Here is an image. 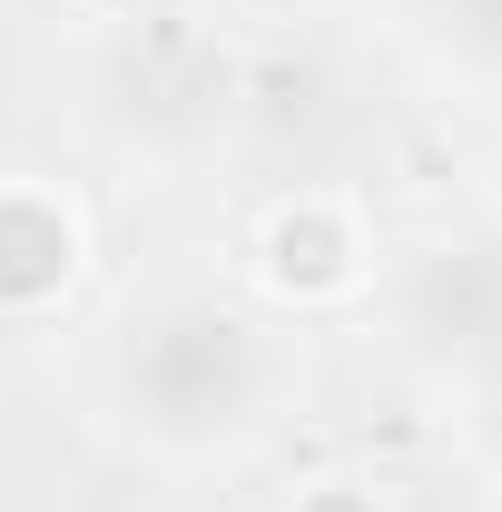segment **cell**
I'll return each mask as SVG.
<instances>
[{
    "label": "cell",
    "instance_id": "cell-1",
    "mask_svg": "<svg viewBox=\"0 0 502 512\" xmlns=\"http://www.w3.org/2000/svg\"><path fill=\"white\" fill-rule=\"evenodd\" d=\"M99 394L148 463H237L276 434L296 345L217 286H148L99 345Z\"/></svg>",
    "mask_w": 502,
    "mask_h": 512
},
{
    "label": "cell",
    "instance_id": "cell-2",
    "mask_svg": "<svg viewBox=\"0 0 502 512\" xmlns=\"http://www.w3.org/2000/svg\"><path fill=\"white\" fill-rule=\"evenodd\" d=\"M69 109L119 158L188 168L247 109V50L197 0H119L69 50Z\"/></svg>",
    "mask_w": 502,
    "mask_h": 512
},
{
    "label": "cell",
    "instance_id": "cell-3",
    "mask_svg": "<svg viewBox=\"0 0 502 512\" xmlns=\"http://www.w3.org/2000/svg\"><path fill=\"white\" fill-rule=\"evenodd\" d=\"M365 306H384V345L424 375H493L502 365V237H424V247L384 256Z\"/></svg>",
    "mask_w": 502,
    "mask_h": 512
},
{
    "label": "cell",
    "instance_id": "cell-4",
    "mask_svg": "<svg viewBox=\"0 0 502 512\" xmlns=\"http://www.w3.org/2000/svg\"><path fill=\"white\" fill-rule=\"evenodd\" d=\"M375 227H365V207L335 188H296L276 197L266 217H256L247 237V276L266 306H286V316H335V306H365V286H375Z\"/></svg>",
    "mask_w": 502,
    "mask_h": 512
},
{
    "label": "cell",
    "instance_id": "cell-5",
    "mask_svg": "<svg viewBox=\"0 0 502 512\" xmlns=\"http://www.w3.org/2000/svg\"><path fill=\"white\" fill-rule=\"evenodd\" d=\"M89 276V217L50 178H0V316H50Z\"/></svg>",
    "mask_w": 502,
    "mask_h": 512
},
{
    "label": "cell",
    "instance_id": "cell-6",
    "mask_svg": "<svg viewBox=\"0 0 502 512\" xmlns=\"http://www.w3.org/2000/svg\"><path fill=\"white\" fill-rule=\"evenodd\" d=\"M414 40L443 79L473 99H502V0H414Z\"/></svg>",
    "mask_w": 502,
    "mask_h": 512
},
{
    "label": "cell",
    "instance_id": "cell-7",
    "mask_svg": "<svg viewBox=\"0 0 502 512\" xmlns=\"http://www.w3.org/2000/svg\"><path fill=\"white\" fill-rule=\"evenodd\" d=\"M286 512H384V483H365V473H325V483H306Z\"/></svg>",
    "mask_w": 502,
    "mask_h": 512
}]
</instances>
